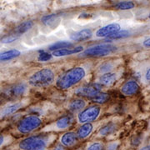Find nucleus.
I'll return each instance as SVG.
<instances>
[{
  "instance_id": "24",
  "label": "nucleus",
  "mask_w": 150,
  "mask_h": 150,
  "mask_svg": "<svg viewBox=\"0 0 150 150\" xmlns=\"http://www.w3.org/2000/svg\"><path fill=\"white\" fill-rule=\"evenodd\" d=\"M134 7L135 4L131 1H122L115 5V8L118 10H130L134 8Z\"/></svg>"
},
{
  "instance_id": "32",
  "label": "nucleus",
  "mask_w": 150,
  "mask_h": 150,
  "mask_svg": "<svg viewBox=\"0 0 150 150\" xmlns=\"http://www.w3.org/2000/svg\"><path fill=\"white\" fill-rule=\"evenodd\" d=\"M140 142H141V139L139 138L138 136H135L133 139V140H132V144L134 145V146H137V145L139 144Z\"/></svg>"
},
{
  "instance_id": "25",
  "label": "nucleus",
  "mask_w": 150,
  "mask_h": 150,
  "mask_svg": "<svg viewBox=\"0 0 150 150\" xmlns=\"http://www.w3.org/2000/svg\"><path fill=\"white\" fill-rule=\"evenodd\" d=\"M93 102L96 103H104L107 102L109 98V95L106 93H98L97 95H95L93 98H90Z\"/></svg>"
},
{
  "instance_id": "20",
  "label": "nucleus",
  "mask_w": 150,
  "mask_h": 150,
  "mask_svg": "<svg viewBox=\"0 0 150 150\" xmlns=\"http://www.w3.org/2000/svg\"><path fill=\"white\" fill-rule=\"evenodd\" d=\"M33 23L32 21L23 22V23H22L21 24H19V25L15 28L14 33H13V34L18 35V36L19 37L21 34L28 32L29 29H31L33 28Z\"/></svg>"
},
{
  "instance_id": "27",
  "label": "nucleus",
  "mask_w": 150,
  "mask_h": 150,
  "mask_svg": "<svg viewBox=\"0 0 150 150\" xmlns=\"http://www.w3.org/2000/svg\"><path fill=\"white\" fill-rule=\"evenodd\" d=\"M103 144L100 142H93L87 147L86 150H103Z\"/></svg>"
},
{
  "instance_id": "33",
  "label": "nucleus",
  "mask_w": 150,
  "mask_h": 150,
  "mask_svg": "<svg viewBox=\"0 0 150 150\" xmlns=\"http://www.w3.org/2000/svg\"><path fill=\"white\" fill-rule=\"evenodd\" d=\"M143 45L144 46L145 48H150V38L145 39L144 41L143 42Z\"/></svg>"
},
{
  "instance_id": "12",
  "label": "nucleus",
  "mask_w": 150,
  "mask_h": 150,
  "mask_svg": "<svg viewBox=\"0 0 150 150\" xmlns=\"http://www.w3.org/2000/svg\"><path fill=\"white\" fill-rule=\"evenodd\" d=\"M93 131V125L91 123H83V125L80 126L78 131H77V135L79 139H85Z\"/></svg>"
},
{
  "instance_id": "6",
  "label": "nucleus",
  "mask_w": 150,
  "mask_h": 150,
  "mask_svg": "<svg viewBox=\"0 0 150 150\" xmlns=\"http://www.w3.org/2000/svg\"><path fill=\"white\" fill-rule=\"evenodd\" d=\"M101 112V108L98 106H90L83 109L78 115V121L80 123H92L98 118Z\"/></svg>"
},
{
  "instance_id": "29",
  "label": "nucleus",
  "mask_w": 150,
  "mask_h": 150,
  "mask_svg": "<svg viewBox=\"0 0 150 150\" xmlns=\"http://www.w3.org/2000/svg\"><path fill=\"white\" fill-rule=\"evenodd\" d=\"M51 58H52L51 54L46 53V52H42L38 56V60L42 61V62H45V61H48L49 59H51Z\"/></svg>"
},
{
  "instance_id": "31",
  "label": "nucleus",
  "mask_w": 150,
  "mask_h": 150,
  "mask_svg": "<svg viewBox=\"0 0 150 150\" xmlns=\"http://www.w3.org/2000/svg\"><path fill=\"white\" fill-rule=\"evenodd\" d=\"M112 66L111 64H103L101 67V71H103V72H107V73H108V71L109 70L112 69Z\"/></svg>"
},
{
  "instance_id": "17",
  "label": "nucleus",
  "mask_w": 150,
  "mask_h": 150,
  "mask_svg": "<svg viewBox=\"0 0 150 150\" xmlns=\"http://www.w3.org/2000/svg\"><path fill=\"white\" fill-rule=\"evenodd\" d=\"M21 54V52L18 49H10L4 52H0V62L8 61L18 57Z\"/></svg>"
},
{
  "instance_id": "5",
  "label": "nucleus",
  "mask_w": 150,
  "mask_h": 150,
  "mask_svg": "<svg viewBox=\"0 0 150 150\" xmlns=\"http://www.w3.org/2000/svg\"><path fill=\"white\" fill-rule=\"evenodd\" d=\"M117 48L110 43L98 44L88 48L83 52V55L88 57H104L116 51Z\"/></svg>"
},
{
  "instance_id": "1",
  "label": "nucleus",
  "mask_w": 150,
  "mask_h": 150,
  "mask_svg": "<svg viewBox=\"0 0 150 150\" xmlns=\"http://www.w3.org/2000/svg\"><path fill=\"white\" fill-rule=\"evenodd\" d=\"M85 70L82 67H75L59 76L56 85L60 89H68L79 83L85 77Z\"/></svg>"
},
{
  "instance_id": "16",
  "label": "nucleus",
  "mask_w": 150,
  "mask_h": 150,
  "mask_svg": "<svg viewBox=\"0 0 150 150\" xmlns=\"http://www.w3.org/2000/svg\"><path fill=\"white\" fill-rule=\"evenodd\" d=\"M26 85L23 83L16 84L13 87L10 88L8 91L6 93V95L8 97H18L23 95L26 91Z\"/></svg>"
},
{
  "instance_id": "2",
  "label": "nucleus",
  "mask_w": 150,
  "mask_h": 150,
  "mask_svg": "<svg viewBox=\"0 0 150 150\" xmlns=\"http://www.w3.org/2000/svg\"><path fill=\"white\" fill-rule=\"evenodd\" d=\"M51 141V136L34 135L21 140L18 148L20 150H46Z\"/></svg>"
},
{
  "instance_id": "35",
  "label": "nucleus",
  "mask_w": 150,
  "mask_h": 150,
  "mask_svg": "<svg viewBox=\"0 0 150 150\" xmlns=\"http://www.w3.org/2000/svg\"><path fill=\"white\" fill-rule=\"evenodd\" d=\"M53 150H65V149L63 145H58V146H56Z\"/></svg>"
},
{
  "instance_id": "28",
  "label": "nucleus",
  "mask_w": 150,
  "mask_h": 150,
  "mask_svg": "<svg viewBox=\"0 0 150 150\" xmlns=\"http://www.w3.org/2000/svg\"><path fill=\"white\" fill-rule=\"evenodd\" d=\"M18 38V35L15 34H10V35H7L5 37H4L1 39V43H11L13 42H14L15 40H17Z\"/></svg>"
},
{
  "instance_id": "9",
  "label": "nucleus",
  "mask_w": 150,
  "mask_h": 150,
  "mask_svg": "<svg viewBox=\"0 0 150 150\" xmlns=\"http://www.w3.org/2000/svg\"><path fill=\"white\" fill-rule=\"evenodd\" d=\"M79 137L76 133L74 132H67L64 135H62L60 139V143L61 145L66 148H71L74 147L79 143Z\"/></svg>"
},
{
  "instance_id": "23",
  "label": "nucleus",
  "mask_w": 150,
  "mask_h": 150,
  "mask_svg": "<svg viewBox=\"0 0 150 150\" xmlns=\"http://www.w3.org/2000/svg\"><path fill=\"white\" fill-rule=\"evenodd\" d=\"M130 35V32L128 30H119L117 33H114L113 34L107 37V40L112 41V40H116V39H121V38H128Z\"/></svg>"
},
{
  "instance_id": "22",
  "label": "nucleus",
  "mask_w": 150,
  "mask_h": 150,
  "mask_svg": "<svg viewBox=\"0 0 150 150\" xmlns=\"http://www.w3.org/2000/svg\"><path fill=\"white\" fill-rule=\"evenodd\" d=\"M74 43L68 41H59L57 43H53L52 45L49 46L48 49L51 51H55V50H59V49H64V48H73Z\"/></svg>"
},
{
  "instance_id": "18",
  "label": "nucleus",
  "mask_w": 150,
  "mask_h": 150,
  "mask_svg": "<svg viewBox=\"0 0 150 150\" xmlns=\"http://www.w3.org/2000/svg\"><path fill=\"white\" fill-rule=\"evenodd\" d=\"M116 79H117V75H116V74H113V73H106V74H103L100 77L99 82H100V84L101 85L111 86L115 83Z\"/></svg>"
},
{
  "instance_id": "13",
  "label": "nucleus",
  "mask_w": 150,
  "mask_h": 150,
  "mask_svg": "<svg viewBox=\"0 0 150 150\" xmlns=\"http://www.w3.org/2000/svg\"><path fill=\"white\" fill-rule=\"evenodd\" d=\"M83 50V48L82 46H79L76 48H64V49H59V50L53 51L52 55L54 57H64V56H69V55L80 53Z\"/></svg>"
},
{
  "instance_id": "38",
  "label": "nucleus",
  "mask_w": 150,
  "mask_h": 150,
  "mask_svg": "<svg viewBox=\"0 0 150 150\" xmlns=\"http://www.w3.org/2000/svg\"><path fill=\"white\" fill-rule=\"evenodd\" d=\"M149 19H150V13H149Z\"/></svg>"
},
{
  "instance_id": "15",
  "label": "nucleus",
  "mask_w": 150,
  "mask_h": 150,
  "mask_svg": "<svg viewBox=\"0 0 150 150\" xmlns=\"http://www.w3.org/2000/svg\"><path fill=\"white\" fill-rule=\"evenodd\" d=\"M22 107H23L22 103H15L9 104L8 106L3 108L0 111V118H4V117L10 116L12 114H13L14 112H16Z\"/></svg>"
},
{
  "instance_id": "7",
  "label": "nucleus",
  "mask_w": 150,
  "mask_h": 150,
  "mask_svg": "<svg viewBox=\"0 0 150 150\" xmlns=\"http://www.w3.org/2000/svg\"><path fill=\"white\" fill-rule=\"evenodd\" d=\"M101 89H102V85L100 83H92L78 88L76 90V94H78L79 96L93 98L97 95L98 93H100Z\"/></svg>"
},
{
  "instance_id": "30",
  "label": "nucleus",
  "mask_w": 150,
  "mask_h": 150,
  "mask_svg": "<svg viewBox=\"0 0 150 150\" xmlns=\"http://www.w3.org/2000/svg\"><path fill=\"white\" fill-rule=\"evenodd\" d=\"M118 143L117 142H113L111 143L107 146V149L106 150H118Z\"/></svg>"
},
{
  "instance_id": "26",
  "label": "nucleus",
  "mask_w": 150,
  "mask_h": 150,
  "mask_svg": "<svg viewBox=\"0 0 150 150\" xmlns=\"http://www.w3.org/2000/svg\"><path fill=\"white\" fill-rule=\"evenodd\" d=\"M58 15L57 14H49V15H45L42 18V22L45 25H49L52 23H54L56 20Z\"/></svg>"
},
{
  "instance_id": "10",
  "label": "nucleus",
  "mask_w": 150,
  "mask_h": 150,
  "mask_svg": "<svg viewBox=\"0 0 150 150\" xmlns=\"http://www.w3.org/2000/svg\"><path fill=\"white\" fill-rule=\"evenodd\" d=\"M139 90V85L136 81L129 80L126 82L121 88L122 93L126 96H132L136 94Z\"/></svg>"
},
{
  "instance_id": "14",
  "label": "nucleus",
  "mask_w": 150,
  "mask_h": 150,
  "mask_svg": "<svg viewBox=\"0 0 150 150\" xmlns=\"http://www.w3.org/2000/svg\"><path fill=\"white\" fill-rule=\"evenodd\" d=\"M74 123V118L70 115L64 116L58 119L55 123V128L59 130H65L69 129Z\"/></svg>"
},
{
  "instance_id": "3",
  "label": "nucleus",
  "mask_w": 150,
  "mask_h": 150,
  "mask_svg": "<svg viewBox=\"0 0 150 150\" xmlns=\"http://www.w3.org/2000/svg\"><path fill=\"white\" fill-rule=\"evenodd\" d=\"M54 81V73L50 69H43L39 70L30 76L28 83L33 87L43 88L53 83Z\"/></svg>"
},
{
  "instance_id": "36",
  "label": "nucleus",
  "mask_w": 150,
  "mask_h": 150,
  "mask_svg": "<svg viewBox=\"0 0 150 150\" xmlns=\"http://www.w3.org/2000/svg\"><path fill=\"white\" fill-rule=\"evenodd\" d=\"M139 150H150V144L146 145V146H144L142 148H140Z\"/></svg>"
},
{
  "instance_id": "8",
  "label": "nucleus",
  "mask_w": 150,
  "mask_h": 150,
  "mask_svg": "<svg viewBox=\"0 0 150 150\" xmlns=\"http://www.w3.org/2000/svg\"><path fill=\"white\" fill-rule=\"evenodd\" d=\"M119 30H121L120 24L116 23H112L108 24L106 26H103V27L98 28L96 32V36L98 38L108 37Z\"/></svg>"
},
{
  "instance_id": "4",
  "label": "nucleus",
  "mask_w": 150,
  "mask_h": 150,
  "mask_svg": "<svg viewBox=\"0 0 150 150\" xmlns=\"http://www.w3.org/2000/svg\"><path fill=\"white\" fill-rule=\"evenodd\" d=\"M42 119L38 116H27L21 119L17 124V130L20 134H29L38 129L42 125Z\"/></svg>"
},
{
  "instance_id": "21",
  "label": "nucleus",
  "mask_w": 150,
  "mask_h": 150,
  "mask_svg": "<svg viewBox=\"0 0 150 150\" xmlns=\"http://www.w3.org/2000/svg\"><path fill=\"white\" fill-rule=\"evenodd\" d=\"M85 104L86 103L84 100H83L81 98H77L70 103L69 105V109L73 112H79L85 107Z\"/></svg>"
},
{
  "instance_id": "34",
  "label": "nucleus",
  "mask_w": 150,
  "mask_h": 150,
  "mask_svg": "<svg viewBox=\"0 0 150 150\" xmlns=\"http://www.w3.org/2000/svg\"><path fill=\"white\" fill-rule=\"evenodd\" d=\"M145 79L147 81H150V69L147 70V72L145 74Z\"/></svg>"
},
{
  "instance_id": "37",
  "label": "nucleus",
  "mask_w": 150,
  "mask_h": 150,
  "mask_svg": "<svg viewBox=\"0 0 150 150\" xmlns=\"http://www.w3.org/2000/svg\"><path fill=\"white\" fill-rule=\"evenodd\" d=\"M4 137L3 134H0V146H2V144H4Z\"/></svg>"
},
{
  "instance_id": "19",
  "label": "nucleus",
  "mask_w": 150,
  "mask_h": 150,
  "mask_svg": "<svg viewBox=\"0 0 150 150\" xmlns=\"http://www.w3.org/2000/svg\"><path fill=\"white\" fill-rule=\"evenodd\" d=\"M116 129H117V124L112 123V122H110V123H108L105 125H103L102 128L99 129L98 135L101 137H105V136L113 134Z\"/></svg>"
},
{
  "instance_id": "11",
  "label": "nucleus",
  "mask_w": 150,
  "mask_h": 150,
  "mask_svg": "<svg viewBox=\"0 0 150 150\" xmlns=\"http://www.w3.org/2000/svg\"><path fill=\"white\" fill-rule=\"evenodd\" d=\"M92 36H93V32L91 29L85 28V29H82L80 31L74 33L73 35H71L70 38L75 42H83V41L88 40L89 38H91Z\"/></svg>"
}]
</instances>
